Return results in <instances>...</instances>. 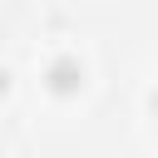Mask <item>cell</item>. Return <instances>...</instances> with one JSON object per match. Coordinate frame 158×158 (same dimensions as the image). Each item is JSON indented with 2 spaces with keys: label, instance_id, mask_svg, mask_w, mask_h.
<instances>
[{
  "label": "cell",
  "instance_id": "1",
  "mask_svg": "<svg viewBox=\"0 0 158 158\" xmlns=\"http://www.w3.org/2000/svg\"><path fill=\"white\" fill-rule=\"evenodd\" d=\"M79 84H84V64H79V54H54V59L44 64V89H49V94L69 99V94H79Z\"/></svg>",
  "mask_w": 158,
  "mask_h": 158
},
{
  "label": "cell",
  "instance_id": "2",
  "mask_svg": "<svg viewBox=\"0 0 158 158\" xmlns=\"http://www.w3.org/2000/svg\"><path fill=\"white\" fill-rule=\"evenodd\" d=\"M0 94H10V69L0 64Z\"/></svg>",
  "mask_w": 158,
  "mask_h": 158
}]
</instances>
